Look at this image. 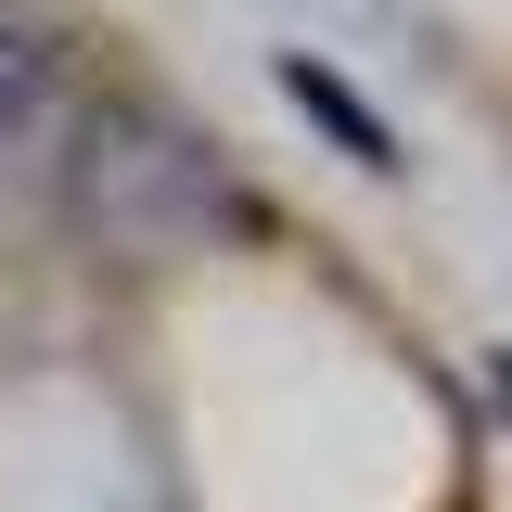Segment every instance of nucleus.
Wrapping results in <instances>:
<instances>
[{"label":"nucleus","instance_id":"f257e3e1","mask_svg":"<svg viewBox=\"0 0 512 512\" xmlns=\"http://www.w3.org/2000/svg\"><path fill=\"white\" fill-rule=\"evenodd\" d=\"M64 205H77V231L103 256H192L205 231H256L231 154H218L180 103H154V90H116V103L77 116Z\"/></svg>","mask_w":512,"mask_h":512},{"label":"nucleus","instance_id":"f03ea898","mask_svg":"<svg viewBox=\"0 0 512 512\" xmlns=\"http://www.w3.org/2000/svg\"><path fill=\"white\" fill-rule=\"evenodd\" d=\"M269 77H282V103H295V116H308L320 141L346 154V167H372V180H397V167H410V154H397V128H384V116H372V103H359V90H346L320 52H282Z\"/></svg>","mask_w":512,"mask_h":512},{"label":"nucleus","instance_id":"7ed1b4c3","mask_svg":"<svg viewBox=\"0 0 512 512\" xmlns=\"http://www.w3.org/2000/svg\"><path fill=\"white\" fill-rule=\"evenodd\" d=\"M39 116H52V39L26 0H0V141H26Z\"/></svg>","mask_w":512,"mask_h":512},{"label":"nucleus","instance_id":"20e7f679","mask_svg":"<svg viewBox=\"0 0 512 512\" xmlns=\"http://www.w3.org/2000/svg\"><path fill=\"white\" fill-rule=\"evenodd\" d=\"M487 397H500V423H512V346H487Z\"/></svg>","mask_w":512,"mask_h":512}]
</instances>
